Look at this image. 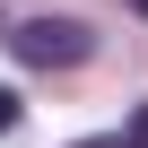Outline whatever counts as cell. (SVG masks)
Listing matches in <instances>:
<instances>
[{"label":"cell","mask_w":148,"mask_h":148,"mask_svg":"<svg viewBox=\"0 0 148 148\" xmlns=\"http://www.w3.org/2000/svg\"><path fill=\"white\" fill-rule=\"evenodd\" d=\"M9 52L26 70H79L96 52V35H87V18H26V26H9Z\"/></svg>","instance_id":"cell-1"},{"label":"cell","mask_w":148,"mask_h":148,"mask_svg":"<svg viewBox=\"0 0 148 148\" xmlns=\"http://www.w3.org/2000/svg\"><path fill=\"white\" fill-rule=\"evenodd\" d=\"M18 122H26V96H18V87H0V139H9Z\"/></svg>","instance_id":"cell-2"},{"label":"cell","mask_w":148,"mask_h":148,"mask_svg":"<svg viewBox=\"0 0 148 148\" xmlns=\"http://www.w3.org/2000/svg\"><path fill=\"white\" fill-rule=\"evenodd\" d=\"M79 148H131V131H96V139H79Z\"/></svg>","instance_id":"cell-3"},{"label":"cell","mask_w":148,"mask_h":148,"mask_svg":"<svg viewBox=\"0 0 148 148\" xmlns=\"http://www.w3.org/2000/svg\"><path fill=\"white\" fill-rule=\"evenodd\" d=\"M131 148H148V105H139V113H131Z\"/></svg>","instance_id":"cell-4"},{"label":"cell","mask_w":148,"mask_h":148,"mask_svg":"<svg viewBox=\"0 0 148 148\" xmlns=\"http://www.w3.org/2000/svg\"><path fill=\"white\" fill-rule=\"evenodd\" d=\"M131 9H139V18H148V0H131Z\"/></svg>","instance_id":"cell-5"},{"label":"cell","mask_w":148,"mask_h":148,"mask_svg":"<svg viewBox=\"0 0 148 148\" xmlns=\"http://www.w3.org/2000/svg\"><path fill=\"white\" fill-rule=\"evenodd\" d=\"M0 44H9V26H0Z\"/></svg>","instance_id":"cell-6"}]
</instances>
